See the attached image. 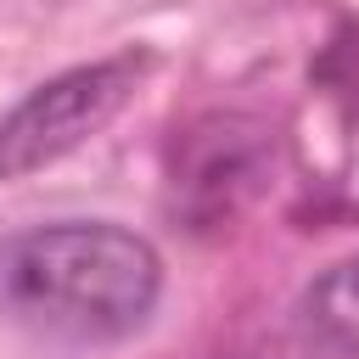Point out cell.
I'll use <instances>...</instances> for the list:
<instances>
[{"instance_id": "1", "label": "cell", "mask_w": 359, "mask_h": 359, "mask_svg": "<svg viewBox=\"0 0 359 359\" xmlns=\"http://www.w3.org/2000/svg\"><path fill=\"white\" fill-rule=\"evenodd\" d=\"M163 258L123 224H45L0 247V309L62 342H118L146 325Z\"/></svg>"}, {"instance_id": "2", "label": "cell", "mask_w": 359, "mask_h": 359, "mask_svg": "<svg viewBox=\"0 0 359 359\" xmlns=\"http://www.w3.org/2000/svg\"><path fill=\"white\" fill-rule=\"evenodd\" d=\"M151 56L146 50H118L84 67H67L28 90L6 118H0V180H22L34 168L62 163L84 140H95L140 90Z\"/></svg>"}, {"instance_id": "4", "label": "cell", "mask_w": 359, "mask_h": 359, "mask_svg": "<svg viewBox=\"0 0 359 359\" xmlns=\"http://www.w3.org/2000/svg\"><path fill=\"white\" fill-rule=\"evenodd\" d=\"M297 337L314 359H359V258L309 280L297 297Z\"/></svg>"}, {"instance_id": "3", "label": "cell", "mask_w": 359, "mask_h": 359, "mask_svg": "<svg viewBox=\"0 0 359 359\" xmlns=\"http://www.w3.org/2000/svg\"><path fill=\"white\" fill-rule=\"evenodd\" d=\"M258 135L264 129L241 123V118L213 123L208 135H196V151H191V163L174 185H185L208 213H230L258 180Z\"/></svg>"}]
</instances>
